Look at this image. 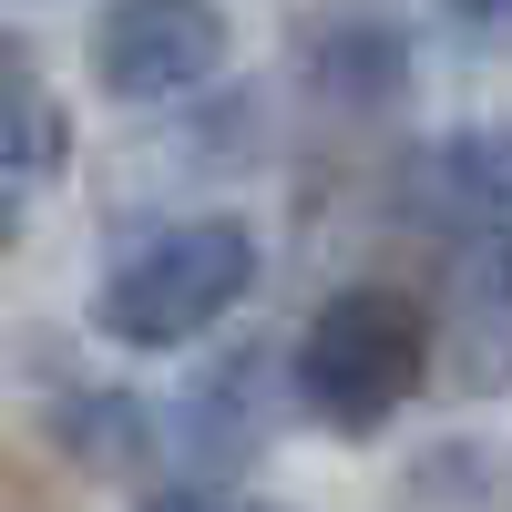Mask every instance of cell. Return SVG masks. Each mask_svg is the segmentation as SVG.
<instances>
[{"instance_id":"6","label":"cell","mask_w":512,"mask_h":512,"mask_svg":"<svg viewBox=\"0 0 512 512\" xmlns=\"http://www.w3.org/2000/svg\"><path fill=\"white\" fill-rule=\"evenodd\" d=\"M287 390H297V379H277L267 349H246V359H226V369H205V390L185 400V451H195V461H216V472H236V461L277 431Z\"/></svg>"},{"instance_id":"9","label":"cell","mask_w":512,"mask_h":512,"mask_svg":"<svg viewBox=\"0 0 512 512\" xmlns=\"http://www.w3.org/2000/svg\"><path fill=\"white\" fill-rule=\"evenodd\" d=\"M72 154V123H62V103L41 93V82H0V185L11 175H52V164Z\"/></svg>"},{"instance_id":"1","label":"cell","mask_w":512,"mask_h":512,"mask_svg":"<svg viewBox=\"0 0 512 512\" xmlns=\"http://www.w3.org/2000/svg\"><path fill=\"white\" fill-rule=\"evenodd\" d=\"M246 287H256V236H246V216H185V226L144 236V246L103 277L93 328L113 338V349H185V338H205Z\"/></svg>"},{"instance_id":"2","label":"cell","mask_w":512,"mask_h":512,"mask_svg":"<svg viewBox=\"0 0 512 512\" xmlns=\"http://www.w3.org/2000/svg\"><path fill=\"white\" fill-rule=\"evenodd\" d=\"M420 369H431V318L400 287H338L318 297L308 338H297V400L349 441H369L420 390Z\"/></svg>"},{"instance_id":"7","label":"cell","mask_w":512,"mask_h":512,"mask_svg":"<svg viewBox=\"0 0 512 512\" xmlns=\"http://www.w3.org/2000/svg\"><path fill=\"white\" fill-rule=\"evenodd\" d=\"M400 512H512V461L492 441H431L400 472Z\"/></svg>"},{"instance_id":"13","label":"cell","mask_w":512,"mask_h":512,"mask_svg":"<svg viewBox=\"0 0 512 512\" xmlns=\"http://www.w3.org/2000/svg\"><path fill=\"white\" fill-rule=\"evenodd\" d=\"M21 236V205H11V185H0V246H11Z\"/></svg>"},{"instance_id":"12","label":"cell","mask_w":512,"mask_h":512,"mask_svg":"<svg viewBox=\"0 0 512 512\" xmlns=\"http://www.w3.org/2000/svg\"><path fill=\"white\" fill-rule=\"evenodd\" d=\"M154 512H226V502H205V492H164Z\"/></svg>"},{"instance_id":"10","label":"cell","mask_w":512,"mask_h":512,"mask_svg":"<svg viewBox=\"0 0 512 512\" xmlns=\"http://www.w3.org/2000/svg\"><path fill=\"white\" fill-rule=\"evenodd\" d=\"M72 431H82V451H93V472H123V461H144V410H134V400L82 410Z\"/></svg>"},{"instance_id":"14","label":"cell","mask_w":512,"mask_h":512,"mask_svg":"<svg viewBox=\"0 0 512 512\" xmlns=\"http://www.w3.org/2000/svg\"><path fill=\"white\" fill-rule=\"evenodd\" d=\"M11 52H21V41H11V31H0V82H11V72H21V62H11Z\"/></svg>"},{"instance_id":"3","label":"cell","mask_w":512,"mask_h":512,"mask_svg":"<svg viewBox=\"0 0 512 512\" xmlns=\"http://www.w3.org/2000/svg\"><path fill=\"white\" fill-rule=\"evenodd\" d=\"M226 72V11L216 0H113L93 21V82L113 103H175Z\"/></svg>"},{"instance_id":"8","label":"cell","mask_w":512,"mask_h":512,"mask_svg":"<svg viewBox=\"0 0 512 512\" xmlns=\"http://www.w3.org/2000/svg\"><path fill=\"white\" fill-rule=\"evenodd\" d=\"M441 195L461 216H482V236L512 226V123H461L441 144Z\"/></svg>"},{"instance_id":"15","label":"cell","mask_w":512,"mask_h":512,"mask_svg":"<svg viewBox=\"0 0 512 512\" xmlns=\"http://www.w3.org/2000/svg\"><path fill=\"white\" fill-rule=\"evenodd\" d=\"M246 512H267V502H246Z\"/></svg>"},{"instance_id":"4","label":"cell","mask_w":512,"mask_h":512,"mask_svg":"<svg viewBox=\"0 0 512 512\" xmlns=\"http://www.w3.org/2000/svg\"><path fill=\"white\" fill-rule=\"evenodd\" d=\"M297 82L328 103V113H390L410 93V21L390 0H318L308 21H297Z\"/></svg>"},{"instance_id":"5","label":"cell","mask_w":512,"mask_h":512,"mask_svg":"<svg viewBox=\"0 0 512 512\" xmlns=\"http://www.w3.org/2000/svg\"><path fill=\"white\" fill-rule=\"evenodd\" d=\"M451 369L461 390H512V226L472 236L451 267Z\"/></svg>"},{"instance_id":"11","label":"cell","mask_w":512,"mask_h":512,"mask_svg":"<svg viewBox=\"0 0 512 512\" xmlns=\"http://www.w3.org/2000/svg\"><path fill=\"white\" fill-rule=\"evenodd\" d=\"M431 11L472 41V52H512V0H431Z\"/></svg>"}]
</instances>
